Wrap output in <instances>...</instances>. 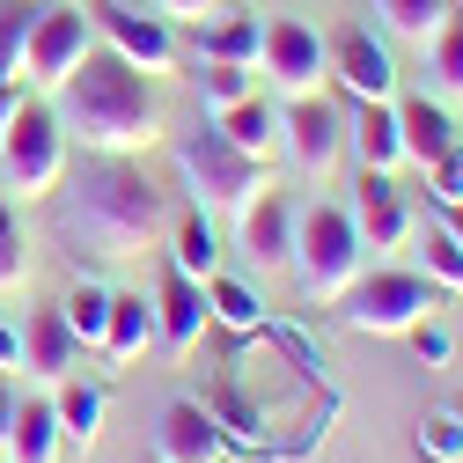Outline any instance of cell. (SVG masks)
Returning <instances> with one entry per match:
<instances>
[{
  "label": "cell",
  "instance_id": "cell-1",
  "mask_svg": "<svg viewBox=\"0 0 463 463\" xmlns=\"http://www.w3.org/2000/svg\"><path fill=\"white\" fill-rule=\"evenodd\" d=\"M44 103H52V118H60L67 147H89L96 162H140L169 133V110H162L155 74L126 67L118 52H89Z\"/></svg>",
  "mask_w": 463,
  "mask_h": 463
},
{
  "label": "cell",
  "instance_id": "cell-2",
  "mask_svg": "<svg viewBox=\"0 0 463 463\" xmlns=\"http://www.w3.org/2000/svg\"><path fill=\"white\" fill-rule=\"evenodd\" d=\"M60 236L103 265L155 258L169 236V199L147 184L140 162H89L74 184H60Z\"/></svg>",
  "mask_w": 463,
  "mask_h": 463
},
{
  "label": "cell",
  "instance_id": "cell-3",
  "mask_svg": "<svg viewBox=\"0 0 463 463\" xmlns=\"http://www.w3.org/2000/svg\"><path fill=\"white\" fill-rule=\"evenodd\" d=\"M177 177H184V192H192L199 213H228V221H236L258 192H272V169L258 155H243V147H228L213 133V118L192 126V133H177Z\"/></svg>",
  "mask_w": 463,
  "mask_h": 463
},
{
  "label": "cell",
  "instance_id": "cell-4",
  "mask_svg": "<svg viewBox=\"0 0 463 463\" xmlns=\"http://www.w3.org/2000/svg\"><path fill=\"white\" fill-rule=\"evenodd\" d=\"M368 250H361V236H354V213L345 206H302L295 213V272L302 279V295L317 302V309H331L345 287H354L368 265H361Z\"/></svg>",
  "mask_w": 463,
  "mask_h": 463
},
{
  "label": "cell",
  "instance_id": "cell-5",
  "mask_svg": "<svg viewBox=\"0 0 463 463\" xmlns=\"http://www.w3.org/2000/svg\"><path fill=\"white\" fill-rule=\"evenodd\" d=\"M0 177H8V192H23V199H52L67 184V133H60V118H52V103H37V96L15 103L8 133H0Z\"/></svg>",
  "mask_w": 463,
  "mask_h": 463
},
{
  "label": "cell",
  "instance_id": "cell-6",
  "mask_svg": "<svg viewBox=\"0 0 463 463\" xmlns=\"http://www.w3.org/2000/svg\"><path fill=\"white\" fill-rule=\"evenodd\" d=\"M434 302H441V287H434L427 272H404V265L361 272V279L338 295L345 324H354V331H368V338H404L420 317H434Z\"/></svg>",
  "mask_w": 463,
  "mask_h": 463
},
{
  "label": "cell",
  "instance_id": "cell-7",
  "mask_svg": "<svg viewBox=\"0 0 463 463\" xmlns=\"http://www.w3.org/2000/svg\"><path fill=\"white\" fill-rule=\"evenodd\" d=\"M89 52H96V23H89L81 8H67V0H60V8H37L30 37H23V74H15V81L37 89V96H52V89L89 60Z\"/></svg>",
  "mask_w": 463,
  "mask_h": 463
},
{
  "label": "cell",
  "instance_id": "cell-8",
  "mask_svg": "<svg viewBox=\"0 0 463 463\" xmlns=\"http://www.w3.org/2000/svg\"><path fill=\"white\" fill-rule=\"evenodd\" d=\"M258 74L279 89V96H317L331 81V37L295 23V15H265V37H258Z\"/></svg>",
  "mask_w": 463,
  "mask_h": 463
},
{
  "label": "cell",
  "instance_id": "cell-9",
  "mask_svg": "<svg viewBox=\"0 0 463 463\" xmlns=\"http://www.w3.org/2000/svg\"><path fill=\"white\" fill-rule=\"evenodd\" d=\"M279 155L302 169V177H331L345 162V110L317 89V96H287L279 110Z\"/></svg>",
  "mask_w": 463,
  "mask_h": 463
},
{
  "label": "cell",
  "instance_id": "cell-10",
  "mask_svg": "<svg viewBox=\"0 0 463 463\" xmlns=\"http://www.w3.org/2000/svg\"><path fill=\"white\" fill-rule=\"evenodd\" d=\"M89 23H96V37H103V52H118L126 67H140V74H169V67H177V30H169L162 15L126 8V0H103Z\"/></svg>",
  "mask_w": 463,
  "mask_h": 463
},
{
  "label": "cell",
  "instance_id": "cell-11",
  "mask_svg": "<svg viewBox=\"0 0 463 463\" xmlns=\"http://www.w3.org/2000/svg\"><path fill=\"white\" fill-rule=\"evenodd\" d=\"M331 81L354 103H390L397 96V52H390V37H375L368 23L338 30L331 37Z\"/></svg>",
  "mask_w": 463,
  "mask_h": 463
},
{
  "label": "cell",
  "instance_id": "cell-12",
  "mask_svg": "<svg viewBox=\"0 0 463 463\" xmlns=\"http://www.w3.org/2000/svg\"><path fill=\"white\" fill-rule=\"evenodd\" d=\"M236 250L243 265L265 279V272H287L295 265V199H279V192H258L243 213H236Z\"/></svg>",
  "mask_w": 463,
  "mask_h": 463
},
{
  "label": "cell",
  "instance_id": "cell-13",
  "mask_svg": "<svg viewBox=\"0 0 463 463\" xmlns=\"http://www.w3.org/2000/svg\"><path fill=\"white\" fill-rule=\"evenodd\" d=\"M354 236H361V250H397L404 236H412V206H404V192H397V177L390 169H361V184H354Z\"/></svg>",
  "mask_w": 463,
  "mask_h": 463
},
{
  "label": "cell",
  "instance_id": "cell-14",
  "mask_svg": "<svg viewBox=\"0 0 463 463\" xmlns=\"http://www.w3.org/2000/svg\"><path fill=\"white\" fill-rule=\"evenodd\" d=\"M155 463H221V420L206 412L199 397L162 404V427H155Z\"/></svg>",
  "mask_w": 463,
  "mask_h": 463
},
{
  "label": "cell",
  "instance_id": "cell-15",
  "mask_svg": "<svg viewBox=\"0 0 463 463\" xmlns=\"http://www.w3.org/2000/svg\"><path fill=\"white\" fill-rule=\"evenodd\" d=\"M206 279L177 272V265H162V295H155V338L169 345V354H192L199 331H206Z\"/></svg>",
  "mask_w": 463,
  "mask_h": 463
},
{
  "label": "cell",
  "instance_id": "cell-16",
  "mask_svg": "<svg viewBox=\"0 0 463 463\" xmlns=\"http://www.w3.org/2000/svg\"><path fill=\"white\" fill-rule=\"evenodd\" d=\"M390 110H397V140H404V162L427 169L456 147V118H449V103H434V96H390Z\"/></svg>",
  "mask_w": 463,
  "mask_h": 463
},
{
  "label": "cell",
  "instance_id": "cell-17",
  "mask_svg": "<svg viewBox=\"0 0 463 463\" xmlns=\"http://www.w3.org/2000/svg\"><path fill=\"white\" fill-rule=\"evenodd\" d=\"M15 368L37 375V383H60V375L81 368V338L67 331L60 309H30V317H23V361H15Z\"/></svg>",
  "mask_w": 463,
  "mask_h": 463
},
{
  "label": "cell",
  "instance_id": "cell-18",
  "mask_svg": "<svg viewBox=\"0 0 463 463\" xmlns=\"http://www.w3.org/2000/svg\"><path fill=\"white\" fill-rule=\"evenodd\" d=\"M258 37H265L258 8H213L206 23H192V52L221 67H258Z\"/></svg>",
  "mask_w": 463,
  "mask_h": 463
},
{
  "label": "cell",
  "instance_id": "cell-19",
  "mask_svg": "<svg viewBox=\"0 0 463 463\" xmlns=\"http://www.w3.org/2000/svg\"><path fill=\"white\" fill-rule=\"evenodd\" d=\"M345 155H354L361 169H404V140H397V110L390 103H361L345 110Z\"/></svg>",
  "mask_w": 463,
  "mask_h": 463
},
{
  "label": "cell",
  "instance_id": "cell-20",
  "mask_svg": "<svg viewBox=\"0 0 463 463\" xmlns=\"http://www.w3.org/2000/svg\"><path fill=\"white\" fill-rule=\"evenodd\" d=\"M213 133H221L228 147H243V155L272 162V155H279V103H272V96H243V103L213 110Z\"/></svg>",
  "mask_w": 463,
  "mask_h": 463
},
{
  "label": "cell",
  "instance_id": "cell-21",
  "mask_svg": "<svg viewBox=\"0 0 463 463\" xmlns=\"http://www.w3.org/2000/svg\"><path fill=\"white\" fill-rule=\"evenodd\" d=\"M8 463H60V420H52V390L44 397H15V420H8Z\"/></svg>",
  "mask_w": 463,
  "mask_h": 463
},
{
  "label": "cell",
  "instance_id": "cell-22",
  "mask_svg": "<svg viewBox=\"0 0 463 463\" xmlns=\"http://www.w3.org/2000/svg\"><path fill=\"white\" fill-rule=\"evenodd\" d=\"M169 265L177 272H192V279H213L221 272V228H213V213H199V206H184L177 221H169Z\"/></svg>",
  "mask_w": 463,
  "mask_h": 463
},
{
  "label": "cell",
  "instance_id": "cell-23",
  "mask_svg": "<svg viewBox=\"0 0 463 463\" xmlns=\"http://www.w3.org/2000/svg\"><path fill=\"white\" fill-rule=\"evenodd\" d=\"M147 345H155V302L110 287V324H103V338H96V354H103V361H140Z\"/></svg>",
  "mask_w": 463,
  "mask_h": 463
},
{
  "label": "cell",
  "instance_id": "cell-24",
  "mask_svg": "<svg viewBox=\"0 0 463 463\" xmlns=\"http://www.w3.org/2000/svg\"><path fill=\"white\" fill-rule=\"evenodd\" d=\"M420 52H427V74H434V89H427V96L456 110V103H463V8H449Z\"/></svg>",
  "mask_w": 463,
  "mask_h": 463
},
{
  "label": "cell",
  "instance_id": "cell-25",
  "mask_svg": "<svg viewBox=\"0 0 463 463\" xmlns=\"http://www.w3.org/2000/svg\"><path fill=\"white\" fill-rule=\"evenodd\" d=\"M52 420H60V441L89 449L103 434V390L81 383V375H60V383H52Z\"/></svg>",
  "mask_w": 463,
  "mask_h": 463
},
{
  "label": "cell",
  "instance_id": "cell-26",
  "mask_svg": "<svg viewBox=\"0 0 463 463\" xmlns=\"http://www.w3.org/2000/svg\"><path fill=\"white\" fill-rule=\"evenodd\" d=\"M206 317L228 324V331H258V324H265V302H258V287H250V279L213 272V279H206Z\"/></svg>",
  "mask_w": 463,
  "mask_h": 463
},
{
  "label": "cell",
  "instance_id": "cell-27",
  "mask_svg": "<svg viewBox=\"0 0 463 463\" xmlns=\"http://www.w3.org/2000/svg\"><path fill=\"white\" fill-rule=\"evenodd\" d=\"M449 8H456V0H375V23H383V37H397V44H427Z\"/></svg>",
  "mask_w": 463,
  "mask_h": 463
},
{
  "label": "cell",
  "instance_id": "cell-28",
  "mask_svg": "<svg viewBox=\"0 0 463 463\" xmlns=\"http://www.w3.org/2000/svg\"><path fill=\"white\" fill-rule=\"evenodd\" d=\"M192 89H199V103H206V118H213V110H228V103H243V96H258V67H221V60H199Z\"/></svg>",
  "mask_w": 463,
  "mask_h": 463
},
{
  "label": "cell",
  "instance_id": "cell-29",
  "mask_svg": "<svg viewBox=\"0 0 463 463\" xmlns=\"http://www.w3.org/2000/svg\"><path fill=\"white\" fill-rule=\"evenodd\" d=\"M60 317H67V331H74L81 345H96V338H103V324H110V287H103V279H81L74 295L60 302Z\"/></svg>",
  "mask_w": 463,
  "mask_h": 463
},
{
  "label": "cell",
  "instance_id": "cell-30",
  "mask_svg": "<svg viewBox=\"0 0 463 463\" xmlns=\"http://www.w3.org/2000/svg\"><path fill=\"white\" fill-rule=\"evenodd\" d=\"M30 23H37L30 0H0V89L23 74V37H30ZM15 89H23V81H15Z\"/></svg>",
  "mask_w": 463,
  "mask_h": 463
},
{
  "label": "cell",
  "instance_id": "cell-31",
  "mask_svg": "<svg viewBox=\"0 0 463 463\" xmlns=\"http://www.w3.org/2000/svg\"><path fill=\"white\" fill-rule=\"evenodd\" d=\"M23 279H30V243H23V221H15V206L0 199V295H15Z\"/></svg>",
  "mask_w": 463,
  "mask_h": 463
},
{
  "label": "cell",
  "instance_id": "cell-32",
  "mask_svg": "<svg viewBox=\"0 0 463 463\" xmlns=\"http://www.w3.org/2000/svg\"><path fill=\"white\" fill-rule=\"evenodd\" d=\"M420 272H427L434 287H449V295H463V243L449 236V228H434V236H427V250H420Z\"/></svg>",
  "mask_w": 463,
  "mask_h": 463
},
{
  "label": "cell",
  "instance_id": "cell-33",
  "mask_svg": "<svg viewBox=\"0 0 463 463\" xmlns=\"http://www.w3.org/2000/svg\"><path fill=\"white\" fill-rule=\"evenodd\" d=\"M420 456H434V463H463V420H427L420 427Z\"/></svg>",
  "mask_w": 463,
  "mask_h": 463
},
{
  "label": "cell",
  "instance_id": "cell-34",
  "mask_svg": "<svg viewBox=\"0 0 463 463\" xmlns=\"http://www.w3.org/2000/svg\"><path fill=\"white\" fill-rule=\"evenodd\" d=\"M427 192H434L441 206H456V199H463V147H449V155L427 169Z\"/></svg>",
  "mask_w": 463,
  "mask_h": 463
},
{
  "label": "cell",
  "instance_id": "cell-35",
  "mask_svg": "<svg viewBox=\"0 0 463 463\" xmlns=\"http://www.w3.org/2000/svg\"><path fill=\"white\" fill-rule=\"evenodd\" d=\"M404 338H412V354H420V361H449V354H456V338H449L434 317H420V324L404 331Z\"/></svg>",
  "mask_w": 463,
  "mask_h": 463
},
{
  "label": "cell",
  "instance_id": "cell-36",
  "mask_svg": "<svg viewBox=\"0 0 463 463\" xmlns=\"http://www.w3.org/2000/svg\"><path fill=\"white\" fill-rule=\"evenodd\" d=\"M221 8V0H147V15H162V23H206Z\"/></svg>",
  "mask_w": 463,
  "mask_h": 463
},
{
  "label": "cell",
  "instance_id": "cell-37",
  "mask_svg": "<svg viewBox=\"0 0 463 463\" xmlns=\"http://www.w3.org/2000/svg\"><path fill=\"white\" fill-rule=\"evenodd\" d=\"M15 361H23V324L0 317V368H15Z\"/></svg>",
  "mask_w": 463,
  "mask_h": 463
},
{
  "label": "cell",
  "instance_id": "cell-38",
  "mask_svg": "<svg viewBox=\"0 0 463 463\" xmlns=\"http://www.w3.org/2000/svg\"><path fill=\"white\" fill-rule=\"evenodd\" d=\"M8 420H15V375L0 368V441H8Z\"/></svg>",
  "mask_w": 463,
  "mask_h": 463
},
{
  "label": "cell",
  "instance_id": "cell-39",
  "mask_svg": "<svg viewBox=\"0 0 463 463\" xmlns=\"http://www.w3.org/2000/svg\"><path fill=\"white\" fill-rule=\"evenodd\" d=\"M15 103H23V89L8 81V89H0V133H8V118H15Z\"/></svg>",
  "mask_w": 463,
  "mask_h": 463
},
{
  "label": "cell",
  "instance_id": "cell-40",
  "mask_svg": "<svg viewBox=\"0 0 463 463\" xmlns=\"http://www.w3.org/2000/svg\"><path fill=\"white\" fill-rule=\"evenodd\" d=\"M441 213H449V221H441V228H449V236H456V243H463V199H456V206H441Z\"/></svg>",
  "mask_w": 463,
  "mask_h": 463
}]
</instances>
